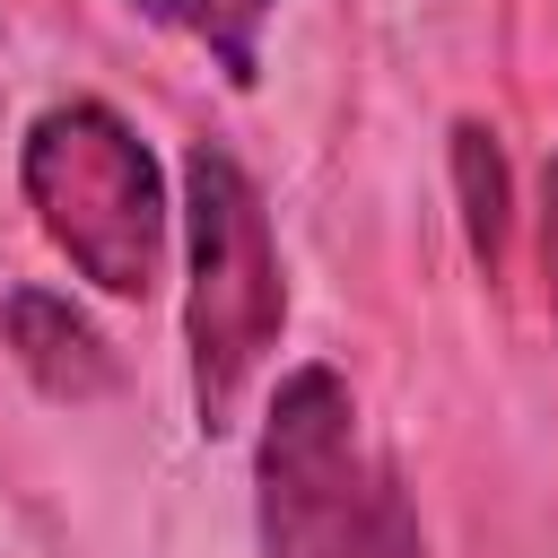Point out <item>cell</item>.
Segmentation results:
<instances>
[{"mask_svg": "<svg viewBox=\"0 0 558 558\" xmlns=\"http://www.w3.org/2000/svg\"><path fill=\"white\" fill-rule=\"evenodd\" d=\"M262 558H427L392 462L366 453L357 401L331 366H296L262 418Z\"/></svg>", "mask_w": 558, "mask_h": 558, "instance_id": "obj_1", "label": "cell"}, {"mask_svg": "<svg viewBox=\"0 0 558 558\" xmlns=\"http://www.w3.org/2000/svg\"><path fill=\"white\" fill-rule=\"evenodd\" d=\"M183 227H192V288H183V349H192V418L227 436L262 357L288 323V279L270 244V209L235 148L192 140L183 157Z\"/></svg>", "mask_w": 558, "mask_h": 558, "instance_id": "obj_2", "label": "cell"}, {"mask_svg": "<svg viewBox=\"0 0 558 558\" xmlns=\"http://www.w3.org/2000/svg\"><path fill=\"white\" fill-rule=\"evenodd\" d=\"M17 183H26L35 227L52 235V253L87 288H105V296L157 288V270H166V183H157L148 140L113 105L78 96V105L35 113V131L17 148Z\"/></svg>", "mask_w": 558, "mask_h": 558, "instance_id": "obj_3", "label": "cell"}, {"mask_svg": "<svg viewBox=\"0 0 558 558\" xmlns=\"http://www.w3.org/2000/svg\"><path fill=\"white\" fill-rule=\"evenodd\" d=\"M0 331H9V349H17V366H26L35 392H52V401H96V392H113V349L96 340L87 314H70V296L17 288V296L0 305Z\"/></svg>", "mask_w": 558, "mask_h": 558, "instance_id": "obj_4", "label": "cell"}, {"mask_svg": "<svg viewBox=\"0 0 558 558\" xmlns=\"http://www.w3.org/2000/svg\"><path fill=\"white\" fill-rule=\"evenodd\" d=\"M453 192H462L471 253L497 270L506 262V227H514V183H506V157H497V131L488 122H453Z\"/></svg>", "mask_w": 558, "mask_h": 558, "instance_id": "obj_5", "label": "cell"}, {"mask_svg": "<svg viewBox=\"0 0 558 558\" xmlns=\"http://www.w3.org/2000/svg\"><path fill=\"white\" fill-rule=\"evenodd\" d=\"M131 9H148V17L174 26V35H192L235 87L262 78V26H270V0H131Z\"/></svg>", "mask_w": 558, "mask_h": 558, "instance_id": "obj_6", "label": "cell"}, {"mask_svg": "<svg viewBox=\"0 0 558 558\" xmlns=\"http://www.w3.org/2000/svg\"><path fill=\"white\" fill-rule=\"evenodd\" d=\"M541 262H549V314H558V157H549V183H541Z\"/></svg>", "mask_w": 558, "mask_h": 558, "instance_id": "obj_7", "label": "cell"}]
</instances>
